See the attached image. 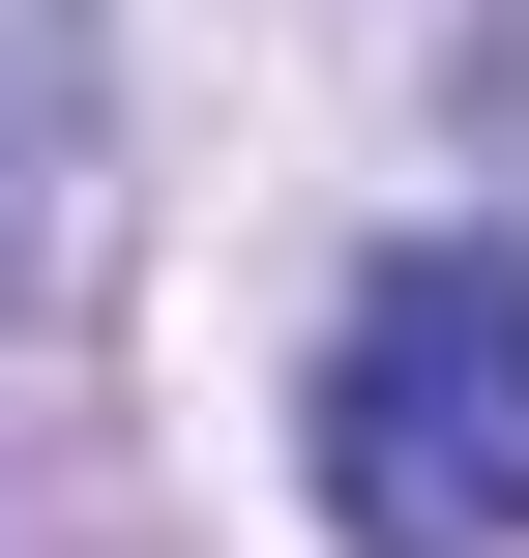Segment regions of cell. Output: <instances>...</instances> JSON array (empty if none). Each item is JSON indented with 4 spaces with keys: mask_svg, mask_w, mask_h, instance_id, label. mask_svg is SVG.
Here are the masks:
<instances>
[{
    "mask_svg": "<svg viewBox=\"0 0 529 558\" xmlns=\"http://www.w3.org/2000/svg\"><path fill=\"white\" fill-rule=\"evenodd\" d=\"M0 265H29V206H0Z\"/></svg>",
    "mask_w": 529,
    "mask_h": 558,
    "instance_id": "obj_2",
    "label": "cell"
},
{
    "mask_svg": "<svg viewBox=\"0 0 529 558\" xmlns=\"http://www.w3.org/2000/svg\"><path fill=\"white\" fill-rule=\"evenodd\" d=\"M324 530L353 558H529V235H383L324 324Z\"/></svg>",
    "mask_w": 529,
    "mask_h": 558,
    "instance_id": "obj_1",
    "label": "cell"
}]
</instances>
